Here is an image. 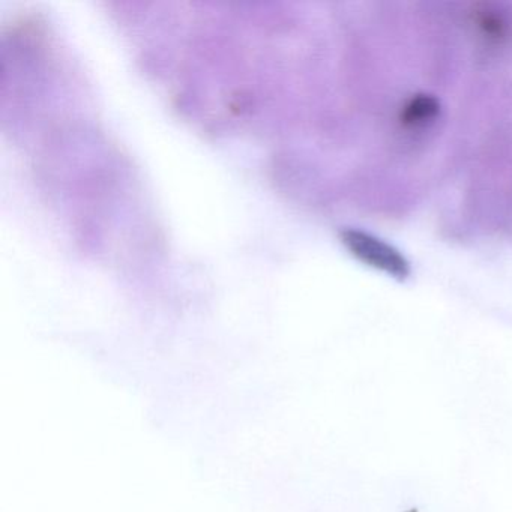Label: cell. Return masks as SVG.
<instances>
[{
  "label": "cell",
  "mask_w": 512,
  "mask_h": 512,
  "mask_svg": "<svg viewBox=\"0 0 512 512\" xmlns=\"http://www.w3.org/2000/svg\"><path fill=\"white\" fill-rule=\"evenodd\" d=\"M341 239L347 250L365 265L398 280L409 277L410 266L406 257L382 239L361 230H344Z\"/></svg>",
  "instance_id": "cell-1"
}]
</instances>
